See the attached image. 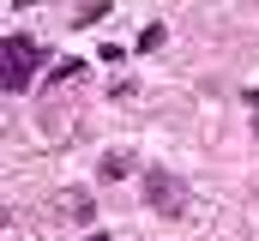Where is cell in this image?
Instances as JSON below:
<instances>
[{
    "label": "cell",
    "instance_id": "6da1fadb",
    "mask_svg": "<svg viewBox=\"0 0 259 241\" xmlns=\"http://www.w3.org/2000/svg\"><path fill=\"white\" fill-rule=\"evenodd\" d=\"M49 60V49L36 43V36H24V30H12L6 43H0V78H6V91H30L36 85V66Z\"/></svg>",
    "mask_w": 259,
    "mask_h": 241
},
{
    "label": "cell",
    "instance_id": "7a4b0ae2",
    "mask_svg": "<svg viewBox=\"0 0 259 241\" xmlns=\"http://www.w3.org/2000/svg\"><path fill=\"white\" fill-rule=\"evenodd\" d=\"M145 199H151L157 217H181L187 211V187L169 175V169H145Z\"/></svg>",
    "mask_w": 259,
    "mask_h": 241
},
{
    "label": "cell",
    "instance_id": "3957f363",
    "mask_svg": "<svg viewBox=\"0 0 259 241\" xmlns=\"http://www.w3.org/2000/svg\"><path fill=\"white\" fill-rule=\"evenodd\" d=\"M127 169H133V157H127V151H109V157H103V181H121Z\"/></svg>",
    "mask_w": 259,
    "mask_h": 241
},
{
    "label": "cell",
    "instance_id": "277c9868",
    "mask_svg": "<svg viewBox=\"0 0 259 241\" xmlns=\"http://www.w3.org/2000/svg\"><path fill=\"white\" fill-rule=\"evenodd\" d=\"M97 18H109V0H78V24H97Z\"/></svg>",
    "mask_w": 259,
    "mask_h": 241
},
{
    "label": "cell",
    "instance_id": "5b68a950",
    "mask_svg": "<svg viewBox=\"0 0 259 241\" xmlns=\"http://www.w3.org/2000/svg\"><path fill=\"white\" fill-rule=\"evenodd\" d=\"M78 72H84V60H61V66L49 72V85H66V78H78Z\"/></svg>",
    "mask_w": 259,
    "mask_h": 241
},
{
    "label": "cell",
    "instance_id": "8992f818",
    "mask_svg": "<svg viewBox=\"0 0 259 241\" xmlns=\"http://www.w3.org/2000/svg\"><path fill=\"white\" fill-rule=\"evenodd\" d=\"M84 241H109V235H84Z\"/></svg>",
    "mask_w": 259,
    "mask_h": 241
},
{
    "label": "cell",
    "instance_id": "52a82bcc",
    "mask_svg": "<svg viewBox=\"0 0 259 241\" xmlns=\"http://www.w3.org/2000/svg\"><path fill=\"white\" fill-rule=\"evenodd\" d=\"M253 133H259V120H253Z\"/></svg>",
    "mask_w": 259,
    "mask_h": 241
}]
</instances>
